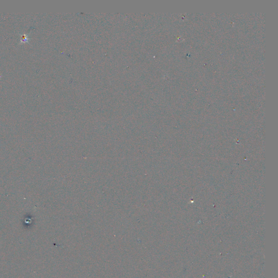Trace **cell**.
<instances>
[{"instance_id": "cell-1", "label": "cell", "mask_w": 278, "mask_h": 278, "mask_svg": "<svg viewBox=\"0 0 278 278\" xmlns=\"http://www.w3.org/2000/svg\"><path fill=\"white\" fill-rule=\"evenodd\" d=\"M27 36H28V35H25V34H24V36H23L21 40L22 43H26V42H27V40L28 39L27 38Z\"/></svg>"}]
</instances>
